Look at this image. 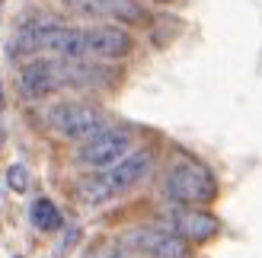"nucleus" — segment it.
<instances>
[{
  "label": "nucleus",
  "instance_id": "nucleus-10",
  "mask_svg": "<svg viewBox=\"0 0 262 258\" xmlns=\"http://www.w3.org/2000/svg\"><path fill=\"white\" fill-rule=\"evenodd\" d=\"M77 195H80V201H86V204H106V201L115 198L109 182H106V175H86V178H80V182H77Z\"/></svg>",
  "mask_w": 262,
  "mask_h": 258
},
{
  "label": "nucleus",
  "instance_id": "nucleus-3",
  "mask_svg": "<svg viewBox=\"0 0 262 258\" xmlns=\"http://www.w3.org/2000/svg\"><path fill=\"white\" fill-rule=\"evenodd\" d=\"M131 144L135 137L131 131H122V127H102L99 134H93L90 140H83V147L77 150V160L90 169H112L119 160H125L131 153Z\"/></svg>",
  "mask_w": 262,
  "mask_h": 258
},
{
  "label": "nucleus",
  "instance_id": "nucleus-5",
  "mask_svg": "<svg viewBox=\"0 0 262 258\" xmlns=\"http://www.w3.org/2000/svg\"><path fill=\"white\" fill-rule=\"evenodd\" d=\"M125 249L141 258H189V246L160 226H141L125 236Z\"/></svg>",
  "mask_w": 262,
  "mask_h": 258
},
{
  "label": "nucleus",
  "instance_id": "nucleus-8",
  "mask_svg": "<svg viewBox=\"0 0 262 258\" xmlns=\"http://www.w3.org/2000/svg\"><path fill=\"white\" fill-rule=\"evenodd\" d=\"M19 89L26 99H42L55 89H64L61 76V61H32L19 73Z\"/></svg>",
  "mask_w": 262,
  "mask_h": 258
},
{
  "label": "nucleus",
  "instance_id": "nucleus-2",
  "mask_svg": "<svg viewBox=\"0 0 262 258\" xmlns=\"http://www.w3.org/2000/svg\"><path fill=\"white\" fill-rule=\"evenodd\" d=\"M48 124L64 140H90L106 127V115L86 102H61L48 112Z\"/></svg>",
  "mask_w": 262,
  "mask_h": 258
},
{
  "label": "nucleus",
  "instance_id": "nucleus-14",
  "mask_svg": "<svg viewBox=\"0 0 262 258\" xmlns=\"http://www.w3.org/2000/svg\"><path fill=\"white\" fill-rule=\"evenodd\" d=\"M157 4H169V0H157Z\"/></svg>",
  "mask_w": 262,
  "mask_h": 258
},
{
  "label": "nucleus",
  "instance_id": "nucleus-9",
  "mask_svg": "<svg viewBox=\"0 0 262 258\" xmlns=\"http://www.w3.org/2000/svg\"><path fill=\"white\" fill-rule=\"evenodd\" d=\"M68 7L83 16H112L122 22H144V10L138 0H68Z\"/></svg>",
  "mask_w": 262,
  "mask_h": 258
},
{
  "label": "nucleus",
  "instance_id": "nucleus-4",
  "mask_svg": "<svg viewBox=\"0 0 262 258\" xmlns=\"http://www.w3.org/2000/svg\"><path fill=\"white\" fill-rule=\"evenodd\" d=\"M160 229L166 233H173L176 239H182L189 246V242H208L221 233V220L214 214H208L202 208H173V211H163L160 217Z\"/></svg>",
  "mask_w": 262,
  "mask_h": 258
},
{
  "label": "nucleus",
  "instance_id": "nucleus-1",
  "mask_svg": "<svg viewBox=\"0 0 262 258\" xmlns=\"http://www.w3.org/2000/svg\"><path fill=\"white\" fill-rule=\"evenodd\" d=\"M163 191L179 208H202V204H211L217 198V182L208 172V166L195 160H182L166 172Z\"/></svg>",
  "mask_w": 262,
  "mask_h": 258
},
{
  "label": "nucleus",
  "instance_id": "nucleus-13",
  "mask_svg": "<svg viewBox=\"0 0 262 258\" xmlns=\"http://www.w3.org/2000/svg\"><path fill=\"white\" fill-rule=\"evenodd\" d=\"M86 258H131V252L122 246H99L93 252H86Z\"/></svg>",
  "mask_w": 262,
  "mask_h": 258
},
{
  "label": "nucleus",
  "instance_id": "nucleus-7",
  "mask_svg": "<svg viewBox=\"0 0 262 258\" xmlns=\"http://www.w3.org/2000/svg\"><path fill=\"white\" fill-rule=\"evenodd\" d=\"M131 35L125 29H115V25H93V29L83 32V58H125L131 51Z\"/></svg>",
  "mask_w": 262,
  "mask_h": 258
},
{
  "label": "nucleus",
  "instance_id": "nucleus-11",
  "mask_svg": "<svg viewBox=\"0 0 262 258\" xmlns=\"http://www.w3.org/2000/svg\"><path fill=\"white\" fill-rule=\"evenodd\" d=\"M32 223H35V229H42V233H55V229H61V223H64V217H61V211L51 204L48 198H38L35 204H32Z\"/></svg>",
  "mask_w": 262,
  "mask_h": 258
},
{
  "label": "nucleus",
  "instance_id": "nucleus-15",
  "mask_svg": "<svg viewBox=\"0 0 262 258\" xmlns=\"http://www.w3.org/2000/svg\"><path fill=\"white\" fill-rule=\"evenodd\" d=\"M0 4H4V0H0Z\"/></svg>",
  "mask_w": 262,
  "mask_h": 258
},
{
  "label": "nucleus",
  "instance_id": "nucleus-6",
  "mask_svg": "<svg viewBox=\"0 0 262 258\" xmlns=\"http://www.w3.org/2000/svg\"><path fill=\"white\" fill-rule=\"evenodd\" d=\"M150 169H154L150 150H135V153H128L125 160H119L109 172H102V175H106L112 195H125V191H131L135 185H141L144 178L150 175Z\"/></svg>",
  "mask_w": 262,
  "mask_h": 258
},
{
  "label": "nucleus",
  "instance_id": "nucleus-12",
  "mask_svg": "<svg viewBox=\"0 0 262 258\" xmlns=\"http://www.w3.org/2000/svg\"><path fill=\"white\" fill-rule=\"evenodd\" d=\"M7 182L13 191H26L29 188V172H26V166H13V169L7 172Z\"/></svg>",
  "mask_w": 262,
  "mask_h": 258
}]
</instances>
